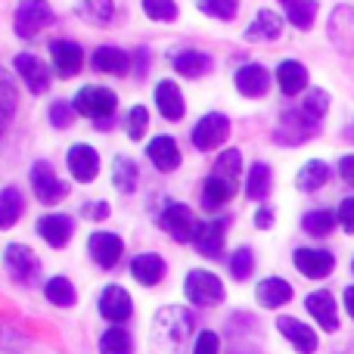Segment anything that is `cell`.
<instances>
[{"label": "cell", "instance_id": "obj_38", "mask_svg": "<svg viewBox=\"0 0 354 354\" xmlns=\"http://www.w3.org/2000/svg\"><path fill=\"white\" fill-rule=\"evenodd\" d=\"M336 224H339V214L330 212V208H314V212H308L305 218H301V230L317 239L330 236V233L336 230Z\"/></svg>", "mask_w": 354, "mask_h": 354}, {"label": "cell", "instance_id": "obj_46", "mask_svg": "<svg viewBox=\"0 0 354 354\" xmlns=\"http://www.w3.org/2000/svg\"><path fill=\"white\" fill-rule=\"evenodd\" d=\"M75 106L72 103H66V100H56L53 106H50V124H53L56 131H66V128H72L75 124Z\"/></svg>", "mask_w": 354, "mask_h": 354}, {"label": "cell", "instance_id": "obj_49", "mask_svg": "<svg viewBox=\"0 0 354 354\" xmlns=\"http://www.w3.org/2000/svg\"><path fill=\"white\" fill-rule=\"evenodd\" d=\"M109 214H112L109 202H84L81 205V218L87 221H109Z\"/></svg>", "mask_w": 354, "mask_h": 354}, {"label": "cell", "instance_id": "obj_28", "mask_svg": "<svg viewBox=\"0 0 354 354\" xmlns=\"http://www.w3.org/2000/svg\"><path fill=\"white\" fill-rule=\"evenodd\" d=\"M115 0H78L75 6V16L84 19L93 28H109L115 22Z\"/></svg>", "mask_w": 354, "mask_h": 354}, {"label": "cell", "instance_id": "obj_50", "mask_svg": "<svg viewBox=\"0 0 354 354\" xmlns=\"http://www.w3.org/2000/svg\"><path fill=\"white\" fill-rule=\"evenodd\" d=\"M149 62H153V53H149V47H137L134 50V68H131V72L137 75V78H147L149 75Z\"/></svg>", "mask_w": 354, "mask_h": 354}, {"label": "cell", "instance_id": "obj_8", "mask_svg": "<svg viewBox=\"0 0 354 354\" xmlns=\"http://www.w3.org/2000/svg\"><path fill=\"white\" fill-rule=\"evenodd\" d=\"M3 268H6V274L12 277V283H19V286H31V283L41 277V261H37L35 252H31L28 245H22V243L6 245Z\"/></svg>", "mask_w": 354, "mask_h": 354}, {"label": "cell", "instance_id": "obj_36", "mask_svg": "<svg viewBox=\"0 0 354 354\" xmlns=\"http://www.w3.org/2000/svg\"><path fill=\"white\" fill-rule=\"evenodd\" d=\"M283 12H286V22H292V28L299 31H311L314 19H317V0H280Z\"/></svg>", "mask_w": 354, "mask_h": 354}, {"label": "cell", "instance_id": "obj_54", "mask_svg": "<svg viewBox=\"0 0 354 354\" xmlns=\"http://www.w3.org/2000/svg\"><path fill=\"white\" fill-rule=\"evenodd\" d=\"M345 311H348V317L354 320V286L345 289Z\"/></svg>", "mask_w": 354, "mask_h": 354}, {"label": "cell", "instance_id": "obj_7", "mask_svg": "<svg viewBox=\"0 0 354 354\" xmlns=\"http://www.w3.org/2000/svg\"><path fill=\"white\" fill-rule=\"evenodd\" d=\"M159 227L177 243H193L196 230H199V218L193 214V208L183 202H168L159 214Z\"/></svg>", "mask_w": 354, "mask_h": 354}, {"label": "cell", "instance_id": "obj_40", "mask_svg": "<svg viewBox=\"0 0 354 354\" xmlns=\"http://www.w3.org/2000/svg\"><path fill=\"white\" fill-rule=\"evenodd\" d=\"M44 295H47V301H50V305H56V308H72L75 301H78L75 286L68 283V277H53V280H47Z\"/></svg>", "mask_w": 354, "mask_h": 354}, {"label": "cell", "instance_id": "obj_24", "mask_svg": "<svg viewBox=\"0 0 354 354\" xmlns=\"http://www.w3.org/2000/svg\"><path fill=\"white\" fill-rule=\"evenodd\" d=\"M305 308H308V314H311V317L320 324V330H326V333H336L339 330V308H336V299H333L326 289L308 295Z\"/></svg>", "mask_w": 354, "mask_h": 354}, {"label": "cell", "instance_id": "obj_39", "mask_svg": "<svg viewBox=\"0 0 354 354\" xmlns=\"http://www.w3.org/2000/svg\"><path fill=\"white\" fill-rule=\"evenodd\" d=\"M100 354H134V339L128 330L122 326H112L100 336Z\"/></svg>", "mask_w": 354, "mask_h": 354}, {"label": "cell", "instance_id": "obj_25", "mask_svg": "<svg viewBox=\"0 0 354 354\" xmlns=\"http://www.w3.org/2000/svg\"><path fill=\"white\" fill-rule=\"evenodd\" d=\"M330 41L342 53L354 56V6H339L330 16Z\"/></svg>", "mask_w": 354, "mask_h": 354}, {"label": "cell", "instance_id": "obj_37", "mask_svg": "<svg viewBox=\"0 0 354 354\" xmlns=\"http://www.w3.org/2000/svg\"><path fill=\"white\" fill-rule=\"evenodd\" d=\"M326 180H330V165L320 159L305 162V165L299 168V174H295V187H299L301 193H317Z\"/></svg>", "mask_w": 354, "mask_h": 354}, {"label": "cell", "instance_id": "obj_15", "mask_svg": "<svg viewBox=\"0 0 354 354\" xmlns=\"http://www.w3.org/2000/svg\"><path fill=\"white\" fill-rule=\"evenodd\" d=\"M236 189H239V180L212 171L205 180H202V199L199 202L205 212H218V208H224L227 202L236 196Z\"/></svg>", "mask_w": 354, "mask_h": 354}, {"label": "cell", "instance_id": "obj_14", "mask_svg": "<svg viewBox=\"0 0 354 354\" xmlns=\"http://www.w3.org/2000/svg\"><path fill=\"white\" fill-rule=\"evenodd\" d=\"M87 249H91V258L100 264L103 270L115 268L118 261H122L124 255V243L118 233H109V230H97L91 233V239H87Z\"/></svg>", "mask_w": 354, "mask_h": 354}, {"label": "cell", "instance_id": "obj_31", "mask_svg": "<svg viewBox=\"0 0 354 354\" xmlns=\"http://www.w3.org/2000/svg\"><path fill=\"white\" fill-rule=\"evenodd\" d=\"M16 106H19V91L12 84V75L0 66V140L10 131L12 118H16Z\"/></svg>", "mask_w": 354, "mask_h": 354}, {"label": "cell", "instance_id": "obj_41", "mask_svg": "<svg viewBox=\"0 0 354 354\" xmlns=\"http://www.w3.org/2000/svg\"><path fill=\"white\" fill-rule=\"evenodd\" d=\"M199 12H205L208 19H218V22H233L239 12V0H196Z\"/></svg>", "mask_w": 354, "mask_h": 354}, {"label": "cell", "instance_id": "obj_17", "mask_svg": "<svg viewBox=\"0 0 354 354\" xmlns=\"http://www.w3.org/2000/svg\"><path fill=\"white\" fill-rule=\"evenodd\" d=\"M168 62H171V68L177 75H183V78H205V75L214 68L212 56L202 53V50H193V47L171 50V53H168Z\"/></svg>", "mask_w": 354, "mask_h": 354}, {"label": "cell", "instance_id": "obj_35", "mask_svg": "<svg viewBox=\"0 0 354 354\" xmlns=\"http://www.w3.org/2000/svg\"><path fill=\"white\" fill-rule=\"evenodd\" d=\"M25 212V196L19 187H3L0 189V230H12Z\"/></svg>", "mask_w": 354, "mask_h": 354}, {"label": "cell", "instance_id": "obj_27", "mask_svg": "<svg viewBox=\"0 0 354 354\" xmlns=\"http://www.w3.org/2000/svg\"><path fill=\"white\" fill-rule=\"evenodd\" d=\"M277 330H280L283 336L292 342V348L299 354H314V351H317V333H314L308 324H301V320L280 317V320H277Z\"/></svg>", "mask_w": 354, "mask_h": 354}, {"label": "cell", "instance_id": "obj_48", "mask_svg": "<svg viewBox=\"0 0 354 354\" xmlns=\"http://www.w3.org/2000/svg\"><path fill=\"white\" fill-rule=\"evenodd\" d=\"M193 354H221V339H218V333L202 330L199 336H196V342H193Z\"/></svg>", "mask_w": 354, "mask_h": 354}, {"label": "cell", "instance_id": "obj_55", "mask_svg": "<svg viewBox=\"0 0 354 354\" xmlns=\"http://www.w3.org/2000/svg\"><path fill=\"white\" fill-rule=\"evenodd\" d=\"M351 270H354V261H351Z\"/></svg>", "mask_w": 354, "mask_h": 354}, {"label": "cell", "instance_id": "obj_1", "mask_svg": "<svg viewBox=\"0 0 354 354\" xmlns=\"http://www.w3.org/2000/svg\"><path fill=\"white\" fill-rule=\"evenodd\" d=\"M193 326H196V317L187 311V308H162L156 314V326H153V342L159 345L162 354H180L183 345L189 342L193 336Z\"/></svg>", "mask_w": 354, "mask_h": 354}, {"label": "cell", "instance_id": "obj_11", "mask_svg": "<svg viewBox=\"0 0 354 354\" xmlns=\"http://www.w3.org/2000/svg\"><path fill=\"white\" fill-rule=\"evenodd\" d=\"M230 227V214H221L214 221H199V230L193 236V249L202 258H221L224 255V236Z\"/></svg>", "mask_w": 354, "mask_h": 354}, {"label": "cell", "instance_id": "obj_2", "mask_svg": "<svg viewBox=\"0 0 354 354\" xmlns=\"http://www.w3.org/2000/svg\"><path fill=\"white\" fill-rule=\"evenodd\" d=\"M53 22H56V12L47 0H19L16 12H12V31L22 41H35Z\"/></svg>", "mask_w": 354, "mask_h": 354}, {"label": "cell", "instance_id": "obj_51", "mask_svg": "<svg viewBox=\"0 0 354 354\" xmlns=\"http://www.w3.org/2000/svg\"><path fill=\"white\" fill-rule=\"evenodd\" d=\"M339 224H342L345 233H354V196H348V199L339 205Z\"/></svg>", "mask_w": 354, "mask_h": 354}, {"label": "cell", "instance_id": "obj_32", "mask_svg": "<svg viewBox=\"0 0 354 354\" xmlns=\"http://www.w3.org/2000/svg\"><path fill=\"white\" fill-rule=\"evenodd\" d=\"M270 187H274V168H270L268 162H255V165L245 171V183H243L245 196L261 202L270 196Z\"/></svg>", "mask_w": 354, "mask_h": 354}, {"label": "cell", "instance_id": "obj_34", "mask_svg": "<svg viewBox=\"0 0 354 354\" xmlns=\"http://www.w3.org/2000/svg\"><path fill=\"white\" fill-rule=\"evenodd\" d=\"M255 299L261 308H280L292 299V286L286 280H280V277H268V280H261L255 286Z\"/></svg>", "mask_w": 354, "mask_h": 354}, {"label": "cell", "instance_id": "obj_26", "mask_svg": "<svg viewBox=\"0 0 354 354\" xmlns=\"http://www.w3.org/2000/svg\"><path fill=\"white\" fill-rule=\"evenodd\" d=\"M131 277H134L140 286H159L165 280V261L156 252H140V255L131 258Z\"/></svg>", "mask_w": 354, "mask_h": 354}, {"label": "cell", "instance_id": "obj_9", "mask_svg": "<svg viewBox=\"0 0 354 354\" xmlns=\"http://www.w3.org/2000/svg\"><path fill=\"white\" fill-rule=\"evenodd\" d=\"M183 295L199 308H212L224 301V283L208 270H189L183 280Z\"/></svg>", "mask_w": 354, "mask_h": 354}, {"label": "cell", "instance_id": "obj_42", "mask_svg": "<svg viewBox=\"0 0 354 354\" xmlns=\"http://www.w3.org/2000/svg\"><path fill=\"white\" fill-rule=\"evenodd\" d=\"M301 112H305L311 122H324V115H326V109H330V93L326 91H320V87H314V91H308L305 93V103L299 106Z\"/></svg>", "mask_w": 354, "mask_h": 354}, {"label": "cell", "instance_id": "obj_23", "mask_svg": "<svg viewBox=\"0 0 354 354\" xmlns=\"http://www.w3.org/2000/svg\"><path fill=\"white\" fill-rule=\"evenodd\" d=\"M156 109L165 122H180L183 112H187V103H183V93L177 87V81L165 78L156 84Z\"/></svg>", "mask_w": 354, "mask_h": 354}, {"label": "cell", "instance_id": "obj_43", "mask_svg": "<svg viewBox=\"0 0 354 354\" xmlns=\"http://www.w3.org/2000/svg\"><path fill=\"white\" fill-rule=\"evenodd\" d=\"M252 270H255V252H252L249 245H239V249L230 255V277L243 283L252 277Z\"/></svg>", "mask_w": 354, "mask_h": 354}, {"label": "cell", "instance_id": "obj_21", "mask_svg": "<svg viewBox=\"0 0 354 354\" xmlns=\"http://www.w3.org/2000/svg\"><path fill=\"white\" fill-rule=\"evenodd\" d=\"M147 156H149V162H153L162 174L177 171V168H180V162H183L180 147H177V140H174V137H168V134L153 137V140H149V147H147Z\"/></svg>", "mask_w": 354, "mask_h": 354}, {"label": "cell", "instance_id": "obj_3", "mask_svg": "<svg viewBox=\"0 0 354 354\" xmlns=\"http://www.w3.org/2000/svg\"><path fill=\"white\" fill-rule=\"evenodd\" d=\"M75 112L84 118H93V122H103V118H112L118 109V97L112 87L103 84H84L72 100Z\"/></svg>", "mask_w": 354, "mask_h": 354}, {"label": "cell", "instance_id": "obj_45", "mask_svg": "<svg viewBox=\"0 0 354 354\" xmlns=\"http://www.w3.org/2000/svg\"><path fill=\"white\" fill-rule=\"evenodd\" d=\"M212 171L233 177V180H243V153H239V149H224V153L218 156V162H214Z\"/></svg>", "mask_w": 354, "mask_h": 354}, {"label": "cell", "instance_id": "obj_4", "mask_svg": "<svg viewBox=\"0 0 354 354\" xmlns=\"http://www.w3.org/2000/svg\"><path fill=\"white\" fill-rule=\"evenodd\" d=\"M227 137H230V118L224 112H208L196 122V128L189 131V140L199 153H212V149L224 147Z\"/></svg>", "mask_w": 354, "mask_h": 354}, {"label": "cell", "instance_id": "obj_30", "mask_svg": "<svg viewBox=\"0 0 354 354\" xmlns=\"http://www.w3.org/2000/svg\"><path fill=\"white\" fill-rule=\"evenodd\" d=\"M112 187L122 196H134L137 187H140V168L131 156H115L112 162Z\"/></svg>", "mask_w": 354, "mask_h": 354}, {"label": "cell", "instance_id": "obj_44", "mask_svg": "<svg viewBox=\"0 0 354 354\" xmlns=\"http://www.w3.org/2000/svg\"><path fill=\"white\" fill-rule=\"evenodd\" d=\"M140 6L153 22H177V16H180L174 0H140Z\"/></svg>", "mask_w": 354, "mask_h": 354}, {"label": "cell", "instance_id": "obj_5", "mask_svg": "<svg viewBox=\"0 0 354 354\" xmlns=\"http://www.w3.org/2000/svg\"><path fill=\"white\" fill-rule=\"evenodd\" d=\"M28 183H31V193H35L37 202H44V205H56V202H62L68 196V183L59 180L53 165L44 159H37L35 165H31Z\"/></svg>", "mask_w": 354, "mask_h": 354}, {"label": "cell", "instance_id": "obj_33", "mask_svg": "<svg viewBox=\"0 0 354 354\" xmlns=\"http://www.w3.org/2000/svg\"><path fill=\"white\" fill-rule=\"evenodd\" d=\"M283 35V16L274 10H258L255 22L245 28V41H277Z\"/></svg>", "mask_w": 354, "mask_h": 354}, {"label": "cell", "instance_id": "obj_10", "mask_svg": "<svg viewBox=\"0 0 354 354\" xmlns=\"http://www.w3.org/2000/svg\"><path fill=\"white\" fill-rule=\"evenodd\" d=\"M12 68H16V75L25 81V87H28L35 97H44V93L50 91V84H53V72H50V66L44 59H37L35 53H16Z\"/></svg>", "mask_w": 354, "mask_h": 354}, {"label": "cell", "instance_id": "obj_52", "mask_svg": "<svg viewBox=\"0 0 354 354\" xmlns=\"http://www.w3.org/2000/svg\"><path fill=\"white\" fill-rule=\"evenodd\" d=\"M255 227L258 230H270V227H274V208L270 205H261L255 212Z\"/></svg>", "mask_w": 354, "mask_h": 354}, {"label": "cell", "instance_id": "obj_47", "mask_svg": "<svg viewBox=\"0 0 354 354\" xmlns=\"http://www.w3.org/2000/svg\"><path fill=\"white\" fill-rule=\"evenodd\" d=\"M147 128H149V109L147 106H134L128 112V137L131 140H143Z\"/></svg>", "mask_w": 354, "mask_h": 354}, {"label": "cell", "instance_id": "obj_19", "mask_svg": "<svg viewBox=\"0 0 354 354\" xmlns=\"http://www.w3.org/2000/svg\"><path fill=\"white\" fill-rule=\"evenodd\" d=\"M37 236L47 245H53V249H66V243L75 236V221L59 212L41 214V218H37Z\"/></svg>", "mask_w": 354, "mask_h": 354}, {"label": "cell", "instance_id": "obj_56", "mask_svg": "<svg viewBox=\"0 0 354 354\" xmlns=\"http://www.w3.org/2000/svg\"><path fill=\"white\" fill-rule=\"evenodd\" d=\"M0 336H3V330H0Z\"/></svg>", "mask_w": 354, "mask_h": 354}, {"label": "cell", "instance_id": "obj_13", "mask_svg": "<svg viewBox=\"0 0 354 354\" xmlns=\"http://www.w3.org/2000/svg\"><path fill=\"white\" fill-rule=\"evenodd\" d=\"M233 87L249 100H261L270 91V72L264 66H258V62H245V66H239L233 72Z\"/></svg>", "mask_w": 354, "mask_h": 354}, {"label": "cell", "instance_id": "obj_12", "mask_svg": "<svg viewBox=\"0 0 354 354\" xmlns=\"http://www.w3.org/2000/svg\"><path fill=\"white\" fill-rule=\"evenodd\" d=\"M50 62H53V72L59 78H75L84 68V50L68 37H56V41H50Z\"/></svg>", "mask_w": 354, "mask_h": 354}, {"label": "cell", "instance_id": "obj_53", "mask_svg": "<svg viewBox=\"0 0 354 354\" xmlns=\"http://www.w3.org/2000/svg\"><path fill=\"white\" fill-rule=\"evenodd\" d=\"M339 174H342V180L354 187V156H342V162H339Z\"/></svg>", "mask_w": 354, "mask_h": 354}, {"label": "cell", "instance_id": "obj_6", "mask_svg": "<svg viewBox=\"0 0 354 354\" xmlns=\"http://www.w3.org/2000/svg\"><path fill=\"white\" fill-rule=\"evenodd\" d=\"M317 134H320L317 122H311L301 109H286L274 131V140L280 143V147H299V143L311 140V137H317Z\"/></svg>", "mask_w": 354, "mask_h": 354}, {"label": "cell", "instance_id": "obj_22", "mask_svg": "<svg viewBox=\"0 0 354 354\" xmlns=\"http://www.w3.org/2000/svg\"><path fill=\"white\" fill-rule=\"evenodd\" d=\"M100 314H103L109 324H122V320H128L131 314H134V301H131L128 289L122 286H106L103 295H100Z\"/></svg>", "mask_w": 354, "mask_h": 354}, {"label": "cell", "instance_id": "obj_16", "mask_svg": "<svg viewBox=\"0 0 354 354\" xmlns=\"http://www.w3.org/2000/svg\"><path fill=\"white\" fill-rule=\"evenodd\" d=\"M66 165H68V174L78 183H93L100 174V153L93 147H87V143H75L66 153Z\"/></svg>", "mask_w": 354, "mask_h": 354}, {"label": "cell", "instance_id": "obj_29", "mask_svg": "<svg viewBox=\"0 0 354 354\" xmlns=\"http://www.w3.org/2000/svg\"><path fill=\"white\" fill-rule=\"evenodd\" d=\"M277 84L286 97H299L301 91H308V68L299 59H283L277 68Z\"/></svg>", "mask_w": 354, "mask_h": 354}, {"label": "cell", "instance_id": "obj_18", "mask_svg": "<svg viewBox=\"0 0 354 354\" xmlns=\"http://www.w3.org/2000/svg\"><path fill=\"white\" fill-rule=\"evenodd\" d=\"M91 66L93 72H103V75H128L131 68H134V56L128 53V50L115 47V44H103V47L93 50L91 56Z\"/></svg>", "mask_w": 354, "mask_h": 354}, {"label": "cell", "instance_id": "obj_20", "mask_svg": "<svg viewBox=\"0 0 354 354\" xmlns=\"http://www.w3.org/2000/svg\"><path fill=\"white\" fill-rule=\"evenodd\" d=\"M295 268H299L301 277H308V280H324V277L333 274L336 258L326 249H295Z\"/></svg>", "mask_w": 354, "mask_h": 354}]
</instances>
